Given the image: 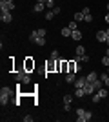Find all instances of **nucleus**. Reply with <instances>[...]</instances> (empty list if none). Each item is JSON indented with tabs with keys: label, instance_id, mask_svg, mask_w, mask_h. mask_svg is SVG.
<instances>
[{
	"label": "nucleus",
	"instance_id": "1",
	"mask_svg": "<svg viewBox=\"0 0 109 122\" xmlns=\"http://www.w3.org/2000/svg\"><path fill=\"white\" fill-rule=\"evenodd\" d=\"M22 67H24L27 73H33V71H35V67H36V62L33 60V56H26L24 62H22Z\"/></svg>",
	"mask_w": 109,
	"mask_h": 122
},
{
	"label": "nucleus",
	"instance_id": "2",
	"mask_svg": "<svg viewBox=\"0 0 109 122\" xmlns=\"http://www.w3.org/2000/svg\"><path fill=\"white\" fill-rule=\"evenodd\" d=\"M46 73H57V60L49 58L46 62Z\"/></svg>",
	"mask_w": 109,
	"mask_h": 122
},
{
	"label": "nucleus",
	"instance_id": "3",
	"mask_svg": "<svg viewBox=\"0 0 109 122\" xmlns=\"http://www.w3.org/2000/svg\"><path fill=\"white\" fill-rule=\"evenodd\" d=\"M0 20L4 22V24H9L13 20V15H11V11H2L0 13Z\"/></svg>",
	"mask_w": 109,
	"mask_h": 122
},
{
	"label": "nucleus",
	"instance_id": "4",
	"mask_svg": "<svg viewBox=\"0 0 109 122\" xmlns=\"http://www.w3.org/2000/svg\"><path fill=\"white\" fill-rule=\"evenodd\" d=\"M0 9L2 11H13L15 9V2H4V0H0Z\"/></svg>",
	"mask_w": 109,
	"mask_h": 122
},
{
	"label": "nucleus",
	"instance_id": "5",
	"mask_svg": "<svg viewBox=\"0 0 109 122\" xmlns=\"http://www.w3.org/2000/svg\"><path fill=\"white\" fill-rule=\"evenodd\" d=\"M76 71H80V66H78V62L73 58V60H69V71L67 73H76Z\"/></svg>",
	"mask_w": 109,
	"mask_h": 122
},
{
	"label": "nucleus",
	"instance_id": "6",
	"mask_svg": "<svg viewBox=\"0 0 109 122\" xmlns=\"http://www.w3.org/2000/svg\"><path fill=\"white\" fill-rule=\"evenodd\" d=\"M84 91H85V95H93V93H96V89H95V86H93V82H85Z\"/></svg>",
	"mask_w": 109,
	"mask_h": 122
},
{
	"label": "nucleus",
	"instance_id": "7",
	"mask_svg": "<svg viewBox=\"0 0 109 122\" xmlns=\"http://www.w3.org/2000/svg\"><path fill=\"white\" fill-rule=\"evenodd\" d=\"M69 71V60L60 58V73H67Z\"/></svg>",
	"mask_w": 109,
	"mask_h": 122
},
{
	"label": "nucleus",
	"instance_id": "8",
	"mask_svg": "<svg viewBox=\"0 0 109 122\" xmlns=\"http://www.w3.org/2000/svg\"><path fill=\"white\" fill-rule=\"evenodd\" d=\"M91 118H93V113H91V111H85L82 117H76V120L78 122H87V120H91Z\"/></svg>",
	"mask_w": 109,
	"mask_h": 122
},
{
	"label": "nucleus",
	"instance_id": "9",
	"mask_svg": "<svg viewBox=\"0 0 109 122\" xmlns=\"http://www.w3.org/2000/svg\"><path fill=\"white\" fill-rule=\"evenodd\" d=\"M85 82H87V76H78L76 80H75V87H84Z\"/></svg>",
	"mask_w": 109,
	"mask_h": 122
},
{
	"label": "nucleus",
	"instance_id": "10",
	"mask_svg": "<svg viewBox=\"0 0 109 122\" xmlns=\"http://www.w3.org/2000/svg\"><path fill=\"white\" fill-rule=\"evenodd\" d=\"M82 31H80V29H75V31H73V33H71V38H73V40H75V42H80V40H82Z\"/></svg>",
	"mask_w": 109,
	"mask_h": 122
},
{
	"label": "nucleus",
	"instance_id": "11",
	"mask_svg": "<svg viewBox=\"0 0 109 122\" xmlns=\"http://www.w3.org/2000/svg\"><path fill=\"white\" fill-rule=\"evenodd\" d=\"M0 95H2V97H11V95H13V89L7 87V86H4L2 89H0Z\"/></svg>",
	"mask_w": 109,
	"mask_h": 122
},
{
	"label": "nucleus",
	"instance_id": "12",
	"mask_svg": "<svg viewBox=\"0 0 109 122\" xmlns=\"http://www.w3.org/2000/svg\"><path fill=\"white\" fill-rule=\"evenodd\" d=\"M44 9H46V4H42V2H36V4L33 5V11H35V13H42Z\"/></svg>",
	"mask_w": 109,
	"mask_h": 122
},
{
	"label": "nucleus",
	"instance_id": "13",
	"mask_svg": "<svg viewBox=\"0 0 109 122\" xmlns=\"http://www.w3.org/2000/svg\"><path fill=\"white\" fill-rule=\"evenodd\" d=\"M76 80V73H66V82L67 84H75Z\"/></svg>",
	"mask_w": 109,
	"mask_h": 122
},
{
	"label": "nucleus",
	"instance_id": "14",
	"mask_svg": "<svg viewBox=\"0 0 109 122\" xmlns=\"http://www.w3.org/2000/svg\"><path fill=\"white\" fill-rule=\"evenodd\" d=\"M96 40H98V42H105V40H107V35H105L104 29H100L98 33H96Z\"/></svg>",
	"mask_w": 109,
	"mask_h": 122
},
{
	"label": "nucleus",
	"instance_id": "15",
	"mask_svg": "<svg viewBox=\"0 0 109 122\" xmlns=\"http://www.w3.org/2000/svg\"><path fill=\"white\" fill-rule=\"evenodd\" d=\"M100 80L104 82V86H105V87H109V75H107V71L100 75Z\"/></svg>",
	"mask_w": 109,
	"mask_h": 122
},
{
	"label": "nucleus",
	"instance_id": "16",
	"mask_svg": "<svg viewBox=\"0 0 109 122\" xmlns=\"http://www.w3.org/2000/svg\"><path fill=\"white\" fill-rule=\"evenodd\" d=\"M20 82L24 84V86H27V84L31 82V75H29V73L26 71V73H24V76H22V80H20Z\"/></svg>",
	"mask_w": 109,
	"mask_h": 122
},
{
	"label": "nucleus",
	"instance_id": "17",
	"mask_svg": "<svg viewBox=\"0 0 109 122\" xmlns=\"http://www.w3.org/2000/svg\"><path fill=\"white\" fill-rule=\"evenodd\" d=\"M87 82H95L96 78H98V75H96V71H91V73H87Z\"/></svg>",
	"mask_w": 109,
	"mask_h": 122
},
{
	"label": "nucleus",
	"instance_id": "18",
	"mask_svg": "<svg viewBox=\"0 0 109 122\" xmlns=\"http://www.w3.org/2000/svg\"><path fill=\"white\" fill-rule=\"evenodd\" d=\"M84 16H85V15H84L82 11H80V13H75V15H73V20H76V22H82V20H84Z\"/></svg>",
	"mask_w": 109,
	"mask_h": 122
},
{
	"label": "nucleus",
	"instance_id": "19",
	"mask_svg": "<svg viewBox=\"0 0 109 122\" xmlns=\"http://www.w3.org/2000/svg\"><path fill=\"white\" fill-rule=\"evenodd\" d=\"M44 16H46V20H53V18H55V11H53V9L46 11V15H44Z\"/></svg>",
	"mask_w": 109,
	"mask_h": 122
},
{
	"label": "nucleus",
	"instance_id": "20",
	"mask_svg": "<svg viewBox=\"0 0 109 122\" xmlns=\"http://www.w3.org/2000/svg\"><path fill=\"white\" fill-rule=\"evenodd\" d=\"M33 44H36V46H44V44H46V36H38Z\"/></svg>",
	"mask_w": 109,
	"mask_h": 122
},
{
	"label": "nucleus",
	"instance_id": "21",
	"mask_svg": "<svg viewBox=\"0 0 109 122\" xmlns=\"http://www.w3.org/2000/svg\"><path fill=\"white\" fill-rule=\"evenodd\" d=\"M96 93H98V95H100L102 98H105V97H107V87H100V89H98Z\"/></svg>",
	"mask_w": 109,
	"mask_h": 122
},
{
	"label": "nucleus",
	"instance_id": "22",
	"mask_svg": "<svg viewBox=\"0 0 109 122\" xmlns=\"http://www.w3.org/2000/svg\"><path fill=\"white\" fill-rule=\"evenodd\" d=\"M49 58H53V60H58V58H60V53H58L57 49H53V51H51V55H49Z\"/></svg>",
	"mask_w": 109,
	"mask_h": 122
},
{
	"label": "nucleus",
	"instance_id": "23",
	"mask_svg": "<svg viewBox=\"0 0 109 122\" xmlns=\"http://www.w3.org/2000/svg\"><path fill=\"white\" fill-rule=\"evenodd\" d=\"M73 97H75V95H64V98H62L64 104H71V102H73Z\"/></svg>",
	"mask_w": 109,
	"mask_h": 122
},
{
	"label": "nucleus",
	"instance_id": "24",
	"mask_svg": "<svg viewBox=\"0 0 109 122\" xmlns=\"http://www.w3.org/2000/svg\"><path fill=\"white\" fill-rule=\"evenodd\" d=\"M76 55H78V56L85 55V47H84V46H76Z\"/></svg>",
	"mask_w": 109,
	"mask_h": 122
},
{
	"label": "nucleus",
	"instance_id": "25",
	"mask_svg": "<svg viewBox=\"0 0 109 122\" xmlns=\"http://www.w3.org/2000/svg\"><path fill=\"white\" fill-rule=\"evenodd\" d=\"M73 31L69 29V27H62V36H71Z\"/></svg>",
	"mask_w": 109,
	"mask_h": 122
},
{
	"label": "nucleus",
	"instance_id": "26",
	"mask_svg": "<svg viewBox=\"0 0 109 122\" xmlns=\"http://www.w3.org/2000/svg\"><path fill=\"white\" fill-rule=\"evenodd\" d=\"M0 104H2V106H7V104H9V97H2V95H0Z\"/></svg>",
	"mask_w": 109,
	"mask_h": 122
},
{
	"label": "nucleus",
	"instance_id": "27",
	"mask_svg": "<svg viewBox=\"0 0 109 122\" xmlns=\"http://www.w3.org/2000/svg\"><path fill=\"white\" fill-rule=\"evenodd\" d=\"M67 27H69V29H71V31L78 29V27H76V20H71V22H69V24H67Z\"/></svg>",
	"mask_w": 109,
	"mask_h": 122
},
{
	"label": "nucleus",
	"instance_id": "28",
	"mask_svg": "<svg viewBox=\"0 0 109 122\" xmlns=\"http://www.w3.org/2000/svg\"><path fill=\"white\" fill-rule=\"evenodd\" d=\"M100 62H102V66L109 67V56H107V55H105V56H104V58H102V60H100Z\"/></svg>",
	"mask_w": 109,
	"mask_h": 122
},
{
	"label": "nucleus",
	"instance_id": "29",
	"mask_svg": "<svg viewBox=\"0 0 109 122\" xmlns=\"http://www.w3.org/2000/svg\"><path fill=\"white\" fill-rule=\"evenodd\" d=\"M91 100H93V102H100V100H102V97H100L98 93H93V98H91Z\"/></svg>",
	"mask_w": 109,
	"mask_h": 122
},
{
	"label": "nucleus",
	"instance_id": "30",
	"mask_svg": "<svg viewBox=\"0 0 109 122\" xmlns=\"http://www.w3.org/2000/svg\"><path fill=\"white\" fill-rule=\"evenodd\" d=\"M36 33H38V36H46L47 35V29H42V27H40V29H36Z\"/></svg>",
	"mask_w": 109,
	"mask_h": 122
},
{
	"label": "nucleus",
	"instance_id": "31",
	"mask_svg": "<svg viewBox=\"0 0 109 122\" xmlns=\"http://www.w3.org/2000/svg\"><path fill=\"white\" fill-rule=\"evenodd\" d=\"M84 22L91 24V22H93V15H85V16H84Z\"/></svg>",
	"mask_w": 109,
	"mask_h": 122
},
{
	"label": "nucleus",
	"instance_id": "32",
	"mask_svg": "<svg viewBox=\"0 0 109 122\" xmlns=\"http://www.w3.org/2000/svg\"><path fill=\"white\" fill-rule=\"evenodd\" d=\"M89 60H91V56H89V55H82V56H80V62H89Z\"/></svg>",
	"mask_w": 109,
	"mask_h": 122
},
{
	"label": "nucleus",
	"instance_id": "33",
	"mask_svg": "<svg viewBox=\"0 0 109 122\" xmlns=\"http://www.w3.org/2000/svg\"><path fill=\"white\" fill-rule=\"evenodd\" d=\"M46 5L49 7V9H53V7H55V0H47V2H46Z\"/></svg>",
	"mask_w": 109,
	"mask_h": 122
},
{
	"label": "nucleus",
	"instance_id": "34",
	"mask_svg": "<svg viewBox=\"0 0 109 122\" xmlns=\"http://www.w3.org/2000/svg\"><path fill=\"white\" fill-rule=\"evenodd\" d=\"M84 113H85V109H82V107H78V109H76V117H82Z\"/></svg>",
	"mask_w": 109,
	"mask_h": 122
},
{
	"label": "nucleus",
	"instance_id": "35",
	"mask_svg": "<svg viewBox=\"0 0 109 122\" xmlns=\"http://www.w3.org/2000/svg\"><path fill=\"white\" fill-rule=\"evenodd\" d=\"M53 11H55V15H58V13H62V7H58V5H55V7H53Z\"/></svg>",
	"mask_w": 109,
	"mask_h": 122
},
{
	"label": "nucleus",
	"instance_id": "36",
	"mask_svg": "<svg viewBox=\"0 0 109 122\" xmlns=\"http://www.w3.org/2000/svg\"><path fill=\"white\" fill-rule=\"evenodd\" d=\"M82 13H84V15H91V9H89V7H84Z\"/></svg>",
	"mask_w": 109,
	"mask_h": 122
},
{
	"label": "nucleus",
	"instance_id": "37",
	"mask_svg": "<svg viewBox=\"0 0 109 122\" xmlns=\"http://www.w3.org/2000/svg\"><path fill=\"white\" fill-rule=\"evenodd\" d=\"M24 120H26V122H31L33 117H31V115H26V117H24Z\"/></svg>",
	"mask_w": 109,
	"mask_h": 122
},
{
	"label": "nucleus",
	"instance_id": "38",
	"mask_svg": "<svg viewBox=\"0 0 109 122\" xmlns=\"http://www.w3.org/2000/svg\"><path fill=\"white\" fill-rule=\"evenodd\" d=\"M105 22H107V24H109V11H107V13H105Z\"/></svg>",
	"mask_w": 109,
	"mask_h": 122
},
{
	"label": "nucleus",
	"instance_id": "39",
	"mask_svg": "<svg viewBox=\"0 0 109 122\" xmlns=\"http://www.w3.org/2000/svg\"><path fill=\"white\" fill-rule=\"evenodd\" d=\"M105 55H107V56H109V46H107V47H105Z\"/></svg>",
	"mask_w": 109,
	"mask_h": 122
},
{
	"label": "nucleus",
	"instance_id": "40",
	"mask_svg": "<svg viewBox=\"0 0 109 122\" xmlns=\"http://www.w3.org/2000/svg\"><path fill=\"white\" fill-rule=\"evenodd\" d=\"M105 35H107V38H109V27H107V29H105Z\"/></svg>",
	"mask_w": 109,
	"mask_h": 122
},
{
	"label": "nucleus",
	"instance_id": "41",
	"mask_svg": "<svg viewBox=\"0 0 109 122\" xmlns=\"http://www.w3.org/2000/svg\"><path fill=\"white\" fill-rule=\"evenodd\" d=\"M36 2H42V4H46V2H47V0H36Z\"/></svg>",
	"mask_w": 109,
	"mask_h": 122
},
{
	"label": "nucleus",
	"instance_id": "42",
	"mask_svg": "<svg viewBox=\"0 0 109 122\" xmlns=\"http://www.w3.org/2000/svg\"><path fill=\"white\" fill-rule=\"evenodd\" d=\"M105 46H109V38H107V40H105Z\"/></svg>",
	"mask_w": 109,
	"mask_h": 122
},
{
	"label": "nucleus",
	"instance_id": "43",
	"mask_svg": "<svg viewBox=\"0 0 109 122\" xmlns=\"http://www.w3.org/2000/svg\"><path fill=\"white\" fill-rule=\"evenodd\" d=\"M4 2H9V4H11V2H13V0H4Z\"/></svg>",
	"mask_w": 109,
	"mask_h": 122
},
{
	"label": "nucleus",
	"instance_id": "44",
	"mask_svg": "<svg viewBox=\"0 0 109 122\" xmlns=\"http://www.w3.org/2000/svg\"><path fill=\"white\" fill-rule=\"evenodd\" d=\"M107 11H109V2H107Z\"/></svg>",
	"mask_w": 109,
	"mask_h": 122
},
{
	"label": "nucleus",
	"instance_id": "45",
	"mask_svg": "<svg viewBox=\"0 0 109 122\" xmlns=\"http://www.w3.org/2000/svg\"><path fill=\"white\" fill-rule=\"evenodd\" d=\"M107 75H109V67H107Z\"/></svg>",
	"mask_w": 109,
	"mask_h": 122
}]
</instances>
